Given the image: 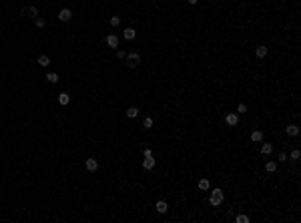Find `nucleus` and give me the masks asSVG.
I'll list each match as a JSON object with an SVG mask.
<instances>
[{
	"label": "nucleus",
	"mask_w": 301,
	"mask_h": 223,
	"mask_svg": "<svg viewBox=\"0 0 301 223\" xmlns=\"http://www.w3.org/2000/svg\"><path fill=\"white\" fill-rule=\"evenodd\" d=\"M277 159H279V161H287V153H283V151H281V153H279V157H277Z\"/></svg>",
	"instance_id": "28"
},
{
	"label": "nucleus",
	"mask_w": 301,
	"mask_h": 223,
	"mask_svg": "<svg viewBox=\"0 0 301 223\" xmlns=\"http://www.w3.org/2000/svg\"><path fill=\"white\" fill-rule=\"evenodd\" d=\"M299 157H301V151H299V149H293V151H291V159H293V161H297Z\"/></svg>",
	"instance_id": "26"
},
{
	"label": "nucleus",
	"mask_w": 301,
	"mask_h": 223,
	"mask_svg": "<svg viewBox=\"0 0 301 223\" xmlns=\"http://www.w3.org/2000/svg\"><path fill=\"white\" fill-rule=\"evenodd\" d=\"M28 14L32 16V18H36V16H38V8H36V6H30V8H28Z\"/></svg>",
	"instance_id": "22"
},
{
	"label": "nucleus",
	"mask_w": 301,
	"mask_h": 223,
	"mask_svg": "<svg viewBox=\"0 0 301 223\" xmlns=\"http://www.w3.org/2000/svg\"><path fill=\"white\" fill-rule=\"evenodd\" d=\"M143 127H145V129H151V127H153V119H151V117H147V119L143 121Z\"/></svg>",
	"instance_id": "24"
},
{
	"label": "nucleus",
	"mask_w": 301,
	"mask_h": 223,
	"mask_svg": "<svg viewBox=\"0 0 301 223\" xmlns=\"http://www.w3.org/2000/svg\"><path fill=\"white\" fill-rule=\"evenodd\" d=\"M187 2H189V4H197V2H199V0H187Z\"/></svg>",
	"instance_id": "30"
},
{
	"label": "nucleus",
	"mask_w": 301,
	"mask_h": 223,
	"mask_svg": "<svg viewBox=\"0 0 301 223\" xmlns=\"http://www.w3.org/2000/svg\"><path fill=\"white\" fill-rule=\"evenodd\" d=\"M235 221H237V223H249V217H247V215H237Z\"/></svg>",
	"instance_id": "21"
},
{
	"label": "nucleus",
	"mask_w": 301,
	"mask_h": 223,
	"mask_svg": "<svg viewBox=\"0 0 301 223\" xmlns=\"http://www.w3.org/2000/svg\"><path fill=\"white\" fill-rule=\"evenodd\" d=\"M116 56H119V58H124V56H127V52H124V50H116Z\"/></svg>",
	"instance_id": "29"
},
{
	"label": "nucleus",
	"mask_w": 301,
	"mask_h": 223,
	"mask_svg": "<svg viewBox=\"0 0 301 223\" xmlns=\"http://www.w3.org/2000/svg\"><path fill=\"white\" fill-rule=\"evenodd\" d=\"M38 64L40 67H48V64H50V58H48L46 54H42V56H38Z\"/></svg>",
	"instance_id": "17"
},
{
	"label": "nucleus",
	"mask_w": 301,
	"mask_h": 223,
	"mask_svg": "<svg viewBox=\"0 0 301 223\" xmlns=\"http://www.w3.org/2000/svg\"><path fill=\"white\" fill-rule=\"evenodd\" d=\"M58 103H60L62 107H66L68 103H70V95H66V92H60V95H58Z\"/></svg>",
	"instance_id": "10"
},
{
	"label": "nucleus",
	"mask_w": 301,
	"mask_h": 223,
	"mask_svg": "<svg viewBox=\"0 0 301 223\" xmlns=\"http://www.w3.org/2000/svg\"><path fill=\"white\" fill-rule=\"evenodd\" d=\"M106 44H109L110 49H116V46H119V36H116V34H109V36H106Z\"/></svg>",
	"instance_id": "5"
},
{
	"label": "nucleus",
	"mask_w": 301,
	"mask_h": 223,
	"mask_svg": "<svg viewBox=\"0 0 301 223\" xmlns=\"http://www.w3.org/2000/svg\"><path fill=\"white\" fill-rule=\"evenodd\" d=\"M225 123L229 127H235L237 123H239V115L237 113H229V115H225Z\"/></svg>",
	"instance_id": "3"
},
{
	"label": "nucleus",
	"mask_w": 301,
	"mask_h": 223,
	"mask_svg": "<svg viewBox=\"0 0 301 223\" xmlns=\"http://www.w3.org/2000/svg\"><path fill=\"white\" fill-rule=\"evenodd\" d=\"M251 141H253V143H261L263 141V133L261 131H253L251 133Z\"/></svg>",
	"instance_id": "13"
},
{
	"label": "nucleus",
	"mask_w": 301,
	"mask_h": 223,
	"mask_svg": "<svg viewBox=\"0 0 301 223\" xmlns=\"http://www.w3.org/2000/svg\"><path fill=\"white\" fill-rule=\"evenodd\" d=\"M134 36H137V30H134V28H124L123 30V38L124 40H133Z\"/></svg>",
	"instance_id": "7"
},
{
	"label": "nucleus",
	"mask_w": 301,
	"mask_h": 223,
	"mask_svg": "<svg viewBox=\"0 0 301 223\" xmlns=\"http://www.w3.org/2000/svg\"><path fill=\"white\" fill-rule=\"evenodd\" d=\"M127 117H129V119H137V117H139V109L137 107H129L127 109Z\"/></svg>",
	"instance_id": "12"
},
{
	"label": "nucleus",
	"mask_w": 301,
	"mask_h": 223,
	"mask_svg": "<svg viewBox=\"0 0 301 223\" xmlns=\"http://www.w3.org/2000/svg\"><path fill=\"white\" fill-rule=\"evenodd\" d=\"M70 18H72V12H70V8H62L60 12H58V20H60V22H68Z\"/></svg>",
	"instance_id": "4"
},
{
	"label": "nucleus",
	"mask_w": 301,
	"mask_h": 223,
	"mask_svg": "<svg viewBox=\"0 0 301 223\" xmlns=\"http://www.w3.org/2000/svg\"><path fill=\"white\" fill-rule=\"evenodd\" d=\"M271 151H273V145H271V143H263V145H261V153H263V155H269Z\"/></svg>",
	"instance_id": "15"
},
{
	"label": "nucleus",
	"mask_w": 301,
	"mask_h": 223,
	"mask_svg": "<svg viewBox=\"0 0 301 223\" xmlns=\"http://www.w3.org/2000/svg\"><path fill=\"white\" fill-rule=\"evenodd\" d=\"M34 24H36V28H44V26H46V20L36 16V18H34Z\"/></svg>",
	"instance_id": "18"
},
{
	"label": "nucleus",
	"mask_w": 301,
	"mask_h": 223,
	"mask_svg": "<svg viewBox=\"0 0 301 223\" xmlns=\"http://www.w3.org/2000/svg\"><path fill=\"white\" fill-rule=\"evenodd\" d=\"M209 203L215 205V207L223 203V191H221V189H213V191H211V193H209Z\"/></svg>",
	"instance_id": "1"
},
{
	"label": "nucleus",
	"mask_w": 301,
	"mask_h": 223,
	"mask_svg": "<svg viewBox=\"0 0 301 223\" xmlns=\"http://www.w3.org/2000/svg\"><path fill=\"white\" fill-rule=\"evenodd\" d=\"M255 54H257V58L267 56V46H257V49H255Z\"/></svg>",
	"instance_id": "14"
},
{
	"label": "nucleus",
	"mask_w": 301,
	"mask_h": 223,
	"mask_svg": "<svg viewBox=\"0 0 301 223\" xmlns=\"http://www.w3.org/2000/svg\"><path fill=\"white\" fill-rule=\"evenodd\" d=\"M46 81H48V83H58V74L56 73H48L46 74Z\"/></svg>",
	"instance_id": "19"
},
{
	"label": "nucleus",
	"mask_w": 301,
	"mask_h": 223,
	"mask_svg": "<svg viewBox=\"0 0 301 223\" xmlns=\"http://www.w3.org/2000/svg\"><path fill=\"white\" fill-rule=\"evenodd\" d=\"M124 58H127V64H129L131 68H134V67H139L141 64V54L139 52H129Z\"/></svg>",
	"instance_id": "2"
},
{
	"label": "nucleus",
	"mask_w": 301,
	"mask_h": 223,
	"mask_svg": "<svg viewBox=\"0 0 301 223\" xmlns=\"http://www.w3.org/2000/svg\"><path fill=\"white\" fill-rule=\"evenodd\" d=\"M153 167H155V159H153V155H151V157H145V161H143V169H153Z\"/></svg>",
	"instance_id": "8"
},
{
	"label": "nucleus",
	"mask_w": 301,
	"mask_h": 223,
	"mask_svg": "<svg viewBox=\"0 0 301 223\" xmlns=\"http://www.w3.org/2000/svg\"><path fill=\"white\" fill-rule=\"evenodd\" d=\"M237 113H239V115H243V113H247V105H243V103H239V105H237Z\"/></svg>",
	"instance_id": "25"
},
{
	"label": "nucleus",
	"mask_w": 301,
	"mask_h": 223,
	"mask_svg": "<svg viewBox=\"0 0 301 223\" xmlns=\"http://www.w3.org/2000/svg\"><path fill=\"white\" fill-rule=\"evenodd\" d=\"M155 207H157V211H159V213H167V211H169L167 201H157V205H155Z\"/></svg>",
	"instance_id": "11"
},
{
	"label": "nucleus",
	"mask_w": 301,
	"mask_h": 223,
	"mask_svg": "<svg viewBox=\"0 0 301 223\" xmlns=\"http://www.w3.org/2000/svg\"><path fill=\"white\" fill-rule=\"evenodd\" d=\"M120 24V16H110V26H119Z\"/></svg>",
	"instance_id": "23"
},
{
	"label": "nucleus",
	"mask_w": 301,
	"mask_h": 223,
	"mask_svg": "<svg viewBox=\"0 0 301 223\" xmlns=\"http://www.w3.org/2000/svg\"><path fill=\"white\" fill-rule=\"evenodd\" d=\"M143 155L145 157H151V155H153V151L149 149V147H145V149H143Z\"/></svg>",
	"instance_id": "27"
},
{
	"label": "nucleus",
	"mask_w": 301,
	"mask_h": 223,
	"mask_svg": "<svg viewBox=\"0 0 301 223\" xmlns=\"http://www.w3.org/2000/svg\"><path fill=\"white\" fill-rule=\"evenodd\" d=\"M86 169L91 171V173H95V171L99 169V161L92 159V157H91V159H86Z\"/></svg>",
	"instance_id": "6"
},
{
	"label": "nucleus",
	"mask_w": 301,
	"mask_h": 223,
	"mask_svg": "<svg viewBox=\"0 0 301 223\" xmlns=\"http://www.w3.org/2000/svg\"><path fill=\"white\" fill-rule=\"evenodd\" d=\"M285 133H287L289 137H297V135H299V127H297V125H289V127L285 129Z\"/></svg>",
	"instance_id": "9"
},
{
	"label": "nucleus",
	"mask_w": 301,
	"mask_h": 223,
	"mask_svg": "<svg viewBox=\"0 0 301 223\" xmlns=\"http://www.w3.org/2000/svg\"><path fill=\"white\" fill-rule=\"evenodd\" d=\"M199 189L201 191H207V189H209V179H201L199 181Z\"/></svg>",
	"instance_id": "20"
},
{
	"label": "nucleus",
	"mask_w": 301,
	"mask_h": 223,
	"mask_svg": "<svg viewBox=\"0 0 301 223\" xmlns=\"http://www.w3.org/2000/svg\"><path fill=\"white\" fill-rule=\"evenodd\" d=\"M265 169H267L269 173H275V171H277V163H275V161H267V165H265Z\"/></svg>",
	"instance_id": "16"
}]
</instances>
